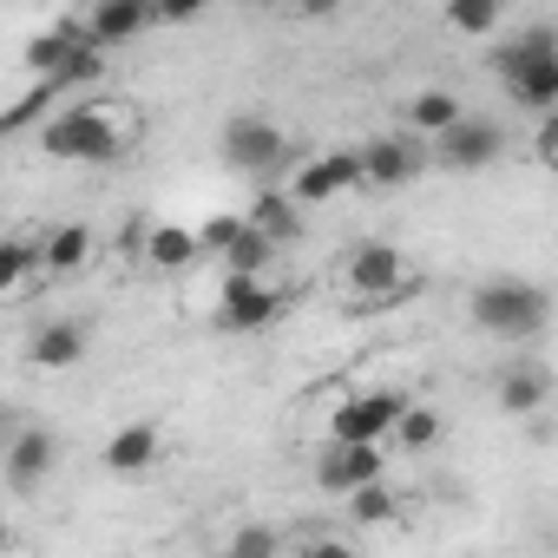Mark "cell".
<instances>
[{
  "instance_id": "obj_1",
  "label": "cell",
  "mask_w": 558,
  "mask_h": 558,
  "mask_svg": "<svg viewBox=\"0 0 558 558\" xmlns=\"http://www.w3.org/2000/svg\"><path fill=\"white\" fill-rule=\"evenodd\" d=\"M499 73H506V93L525 112H558V34L551 27H532L519 47H506Z\"/></svg>"
},
{
  "instance_id": "obj_2",
  "label": "cell",
  "mask_w": 558,
  "mask_h": 558,
  "mask_svg": "<svg viewBox=\"0 0 558 558\" xmlns=\"http://www.w3.org/2000/svg\"><path fill=\"white\" fill-rule=\"evenodd\" d=\"M119 106H80V112H60V119H47V132H40V145H47V158H66V165H99V158H112L119 151Z\"/></svg>"
},
{
  "instance_id": "obj_3",
  "label": "cell",
  "mask_w": 558,
  "mask_h": 558,
  "mask_svg": "<svg viewBox=\"0 0 558 558\" xmlns=\"http://www.w3.org/2000/svg\"><path fill=\"white\" fill-rule=\"evenodd\" d=\"M473 316H480V329H493V336H506V342H525V336H538V323H545V296H538L532 283H486V290L473 296Z\"/></svg>"
},
{
  "instance_id": "obj_4",
  "label": "cell",
  "mask_w": 558,
  "mask_h": 558,
  "mask_svg": "<svg viewBox=\"0 0 558 558\" xmlns=\"http://www.w3.org/2000/svg\"><path fill=\"white\" fill-rule=\"evenodd\" d=\"M401 414H408V395H395V388L349 395V401H336V414H329V440H381V434H395Z\"/></svg>"
},
{
  "instance_id": "obj_5",
  "label": "cell",
  "mask_w": 558,
  "mask_h": 558,
  "mask_svg": "<svg viewBox=\"0 0 558 558\" xmlns=\"http://www.w3.org/2000/svg\"><path fill=\"white\" fill-rule=\"evenodd\" d=\"M276 310H283V296H276L269 283H263V269H230L223 276V290H217V323L223 329H263V323H276Z\"/></svg>"
},
{
  "instance_id": "obj_6",
  "label": "cell",
  "mask_w": 558,
  "mask_h": 558,
  "mask_svg": "<svg viewBox=\"0 0 558 558\" xmlns=\"http://www.w3.org/2000/svg\"><path fill=\"white\" fill-rule=\"evenodd\" d=\"M349 290H355L362 303H401V290H408L401 250H395V243H362V250L349 256Z\"/></svg>"
},
{
  "instance_id": "obj_7",
  "label": "cell",
  "mask_w": 558,
  "mask_h": 558,
  "mask_svg": "<svg viewBox=\"0 0 558 558\" xmlns=\"http://www.w3.org/2000/svg\"><path fill=\"white\" fill-rule=\"evenodd\" d=\"M381 440H336V453L316 466V480H323V493H355V486H368V480H381V453H375Z\"/></svg>"
},
{
  "instance_id": "obj_8",
  "label": "cell",
  "mask_w": 558,
  "mask_h": 558,
  "mask_svg": "<svg viewBox=\"0 0 558 558\" xmlns=\"http://www.w3.org/2000/svg\"><path fill=\"white\" fill-rule=\"evenodd\" d=\"M47 466H53V434H40V427L14 434V447H8V486L14 493H34L47 480Z\"/></svg>"
},
{
  "instance_id": "obj_9",
  "label": "cell",
  "mask_w": 558,
  "mask_h": 558,
  "mask_svg": "<svg viewBox=\"0 0 558 558\" xmlns=\"http://www.w3.org/2000/svg\"><path fill=\"white\" fill-rule=\"evenodd\" d=\"M151 460H158V427L151 421H132V427H119L106 440V466L112 473H145Z\"/></svg>"
},
{
  "instance_id": "obj_10",
  "label": "cell",
  "mask_w": 558,
  "mask_h": 558,
  "mask_svg": "<svg viewBox=\"0 0 558 558\" xmlns=\"http://www.w3.org/2000/svg\"><path fill=\"white\" fill-rule=\"evenodd\" d=\"M223 151H230V165H243V171H263V165H276L283 138H276L269 125H256V119H236V125H230V138H223Z\"/></svg>"
},
{
  "instance_id": "obj_11",
  "label": "cell",
  "mask_w": 558,
  "mask_h": 558,
  "mask_svg": "<svg viewBox=\"0 0 558 558\" xmlns=\"http://www.w3.org/2000/svg\"><path fill=\"white\" fill-rule=\"evenodd\" d=\"M145 21H151V0H99V14H93V40H99V47H125Z\"/></svg>"
},
{
  "instance_id": "obj_12",
  "label": "cell",
  "mask_w": 558,
  "mask_h": 558,
  "mask_svg": "<svg viewBox=\"0 0 558 558\" xmlns=\"http://www.w3.org/2000/svg\"><path fill=\"white\" fill-rule=\"evenodd\" d=\"M86 40H93V27H73V21H66V27H53V34H40V40L27 47V66H34L40 80H53V73H60Z\"/></svg>"
},
{
  "instance_id": "obj_13",
  "label": "cell",
  "mask_w": 558,
  "mask_h": 558,
  "mask_svg": "<svg viewBox=\"0 0 558 558\" xmlns=\"http://www.w3.org/2000/svg\"><path fill=\"white\" fill-rule=\"evenodd\" d=\"M440 151H447V165H460V171H466V165H486V158L499 151V132H493V125H466V119H460L453 132H440Z\"/></svg>"
},
{
  "instance_id": "obj_14",
  "label": "cell",
  "mask_w": 558,
  "mask_h": 558,
  "mask_svg": "<svg viewBox=\"0 0 558 558\" xmlns=\"http://www.w3.org/2000/svg\"><path fill=\"white\" fill-rule=\"evenodd\" d=\"M145 256H151L158 269H184L191 256H204V236L184 230V223H158V230L145 236Z\"/></svg>"
},
{
  "instance_id": "obj_15",
  "label": "cell",
  "mask_w": 558,
  "mask_h": 558,
  "mask_svg": "<svg viewBox=\"0 0 558 558\" xmlns=\"http://www.w3.org/2000/svg\"><path fill=\"white\" fill-rule=\"evenodd\" d=\"M80 355H86V329L80 323H53V329L34 336V362L40 368H73Z\"/></svg>"
},
{
  "instance_id": "obj_16",
  "label": "cell",
  "mask_w": 558,
  "mask_h": 558,
  "mask_svg": "<svg viewBox=\"0 0 558 558\" xmlns=\"http://www.w3.org/2000/svg\"><path fill=\"white\" fill-rule=\"evenodd\" d=\"M362 165H368V184H401V178L414 171V151H408L401 138H368Z\"/></svg>"
},
{
  "instance_id": "obj_17",
  "label": "cell",
  "mask_w": 558,
  "mask_h": 558,
  "mask_svg": "<svg viewBox=\"0 0 558 558\" xmlns=\"http://www.w3.org/2000/svg\"><path fill=\"white\" fill-rule=\"evenodd\" d=\"M296 210H303V204H296L290 191H263V197L250 204V223H256V230H269L276 243H283V236H296Z\"/></svg>"
},
{
  "instance_id": "obj_18",
  "label": "cell",
  "mask_w": 558,
  "mask_h": 558,
  "mask_svg": "<svg viewBox=\"0 0 558 558\" xmlns=\"http://www.w3.org/2000/svg\"><path fill=\"white\" fill-rule=\"evenodd\" d=\"M40 256H47V269H80V263L93 256V230H86V223H60V230L40 243Z\"/></svg>"
},
{
  "instance_id": "obj_19",
  "label": "cell",
  "mask_w": 558,
  "mask_h": 558,
  "mask_svg": "<svg viewBox=\"0 0 558 558\" xmlns=\"http://www.w3.org/2000/svg\"><path fill=\"white\" fill-rule=\"evenodd\" d=\"M447 27L453 34H493L499 27V0H447Z\"/></svg>"
},
{
  "instance_id": "obj_20",
  "label": "cell",
  "mask_w": 558,
  "mask_h": 558,
  "mask_svg": "<svg viewBox=\"0 0 558 558\" xmlns=\"http://www.w3.org/2000/svg\"><path fill=\"white\" fill-rule=\"evenodd\" d=\"M34 263H47L34 243H8V256H0V290H8V296H27V276H34Z\"/></svg>"
},
{
  "instance_id": "obj_21",
  "label": "cell",
  "mask_w": 558,
  "mask_h": 558,
  "mask_svg": "<svg viewBox=\"0 0 558 558\" xmlns=\"http://www.w3.org/2000/svg\"><path fill=\"white\" fill-rule=\"evenodd\" d=\"M414 125H421V132H434V138H440V132H453V125H460L453 93H421V99H414Z\"/></svg>"
},
{
  "instance_id": "obj_22",
  "label": "cell",
  "mask_w": 558,
  "mask_h": 558,
  "mask_svg": "<svg viewBox=\"0 0 558 558\" xmlns=\"http://www.w3.org/2000/svg\"><path fill=\"white\" fill-rule=\"evenodd\" d=\"M269 243H276V236L250 223V230H243V236L223 250V263H230V269H263V263H269Z\"/></svg>"
},
{
  "instance_id": "obj_23",
  "label": "cell",
  "mask_w": 558,
  "mask_h": 558,
  "mask_svg": "<svg viewBox=\"0 0 558 558\" xmlns=\"http://www.w3.org/2000/svg\"><path fill=\"white\" fill-rule=\"evenodd\" d=\"M538 401H545V375H525V368H519V375L499 381V408L525 414V408H538Z\"/></svg>"
},
{
  "instance_id": "obj_24",
  "label": "cell",
  "mask_w": 558,
  "mask_h": 558,
  "mask_svg": "<svg viewBox=\"0 0 558 558\" xmlns=\"http://www.w3.org/2000/svg\"><path fill=\"white\" fill-rule=\"evenodd\" d=\"M243 230H250V217H236V210H217V217H204V223H197L204 250H217V256H223V250H230V243H236Z\"/></svg>"
},
{
  "instance_id": "obj_25",
  "label": "cell",
  "mask_w": 558,
  "mask_h": 558,
  "mask_svg": "<svg viewBox=\"0 0 558 558\" xmlns=\"http://www.w3.org/2000/svg\"><path fill=\"white\" fill-rule=\"evenodd\" d=\"M395 434H401L408 447H434V434H440V414H434V408H414V401H408V414L395 421Z\"/></svg>"
},
{
  "instance_id": "obj_26",
  "label": "cell",
  "mask_w": 558,
  "mask_h": 558,
  "mask_svg": "<svg viewBox=\"0 0 558 558\" xmlns=\"http://www.w3.org/2000/svg\"><path fill=\"white\" fill-rule=\"evenodd\" d=\"M349 512H355V519H388V512H395V493H388L381 480H368V486L349 493Z\"/></svg>"
},
{
  "instance_id": "obj_27",
  "label": "cell",
  "mask_w": 558,
  "mask_h": 558,
  "mask_svg": "<svg viewBox=\"0 0 558 558\" xmlns=\"http://www.w3.org/2000/svg\"><path fill=\"white\" fill-rule=\"evenodd\" d=\"M210 0H151V21H197Z\"/></svg>"
},
{
  "instance_id": "obj_28",
  "label": "cell",
  "mask_w": 558,
  "mask_h": 558,
  "mask_svg": "<svg viewBox=\"0 0 558 558\" xmlns=\"http://www.w3.org/2000/svg\"><path fill=\"white\" fill-rule=\"evenodd\" d=\"M230 551H276V532L250 525V532H236V538H230Z\"/></svg>"
},
{
  "instance_id": "obj_29",
  "label": "cell",
  "mask_w": 558,
  "mask_h": 558,
  "mask_svg": "<svg viewBox=\"0 0 558 558\" xmlns=\"http://www.w3.org/2000/svg\"><path fill=\"white\" fill-rule=\"evenodd\" d=\"M538 158H545V165H558V112L538 125Z\"/></svg>"
},
{
  "instance_id": "obj_30",
  "label": "cell",
  "mask_w": 558,
  "mask_h": 558,
  "mask_svg": "<svg viewBox=\"0 0 558 558\" xmlns=\"http://www.w3.org/2000/svg\"><path fill=\"white\" fill-rule=\"evenodd\" d=\"M290 8H310V14H323V8H336V0H290Z\"/></svg>"
}]
</instances>
